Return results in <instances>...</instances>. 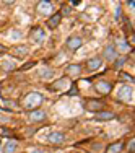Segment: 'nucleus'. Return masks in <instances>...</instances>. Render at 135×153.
Masks as SVG:
<instances>
[{"mask_svg": "<svg viewBox=\"0 0 135 153\" xmlns=\"http://www.w3.org/2000/svg\"><path fill=\"white\" fill-rule=\"evenodd\" d=\"M80 44H82L80 38H70V39H68V46H70V49H76Z\"/></svg>", "mask_w": 135, "mask_h": 153, "instance_id": "nucleus-1", "label": "nucleus"}, {"mask_svg": "<svg viewBox=\"0 0 135 153\" xmlns=\"http://www.w3.org/2000/svg\"><path fill=\"white\" fill-rule=\"evenodd\" d=\"M120 148H122V143H114L108 148V153H119Z\"/></svg>", "mask_w": 135, "mask_h": 153, "instance_id": "nucleus-2", "label": "nucleus"}, {"mask_svg": "<svg viewBox=\"0 0 135 153\" xmlns=\"http://www.w3.org/2000/svg\"><path fill=\"white\" fill-rule=\"evenodd\" d=\"M59 20H60V15L57 13V15H54L52 18H50L49 25H50V26H57V25H59Z\"/></svg>", "mask_w": 135, "mask_h": 153, "instance_id": "nucleus-3", "label": "nucleus"}, {"mask_svg": "<svg viewBox=\"0 0 135 153\" xmlns=\"http://www.w3.org/2000/svg\"><path fill=\"white\" fill-rule=\"evenodd\" d=\"M99 65H101V60H99V59L94 60V62H93V60L90 62V67H91V68H96V67H99Z\"/></svg>", "mask_w": 135, "mask_h": 153, "instance_id": "nucleus-4", "label": "nucleus"}, {"mask_svg": "<svg viewBox=\"0 0 135 153\" xmlns=\"http://www.w3.org/2000/svg\"><path fill=\"white\" fill-rule=\"evenodd\" d=\"M50 140H52V142H62V135H60V134H56V135H50Z\"/></svg>", "mask_w": 135, "mask_h": 153, "instance_id": "nucleus-5", "label": "nucleus"}, {"mask_svg": "<svg viewBox=\"0 0 135 153\" xmlns=\"http://www.w3.org/2000/svg\"><path fill=\"white\" fill-rule=\"evenodd\" d=\"M99 117H112V114H111V112H101Z\"/></svg>", "mask_w": 135, "mask_h": 153, "instance_id": "nucleus-6", "label": "nucleus"}]
</instances>
